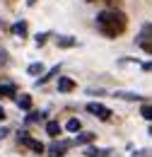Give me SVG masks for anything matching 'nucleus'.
<instances>
[{"label": "nucleus", "instance_id": "obj_1", "mask_svg": "<svg viewBox=\"0 0 152 157\" xmlns=\"http://www.w3.org/2000/svg\"><path fill=\"white\" fill-rule=\"evenodd\" d=\"M94 22H97V32H99L101 36H106V39H116V36H121V34L128 29L126 12H121V10H116V7L101 10V12L97 15Z\"/></svg>", "mask_w": 152, "mask_h": 157}, {"label": "nucleus", "instance_id": "obj_2", "mask_svg": "<svg viewBox=\"0 0 152 157\" xmlns=\"http://www.w3.org/2000/svg\"><path fill=\"white\" fill-rule=\"evenodd\" d=\"M17 145L27 147V150H32L34 155H44V152H46L44 143H39L36 138H32L29 133H27V131H19V133H17Z\"/></svg>", "mask_w": 152, "mask_h": 157}, {"label": "nucleus", "instance_id": "obj_3", "mask_svg": "<svg viewBox=\"0 0 152 157\" xmlns=\"http://www.w3.org/2000/svg\"><path fill=\"white\" fill-rule=\"evenodd\" d=\"M135 44H138L145 53H150V56H152V22L142 24V29H140V34H138Z\"/></svg>", "mask_w": 152, "mask_h": 157}, {"label": "nucleus", "instance_id": "obj_4", "mask_svg": "<svg viewBox=\"0 0 152 157\" xmlns=\"http://www.w3.org/2000/svg\"><path fill=\"white\" fill-rule=\"evenodd\" d=\"M85 109H87V114H92V116L99 118V121H111V116H114V111H111L106 104H99V101H89Z\"/></svg>", "mask_w": 152, "mask_h": 157}, {"label": "nucleus", "instance_id": "obj_5", "mask_svg": "<svg viewBox=\"0 0 152 157\" xmlns=\"http://www.w3.org/2000/svg\"><path fill=\"white\" fill-rule=\"evenodd\" d=\"M73 147V140H53L48 147H46V152H48V157H65V152Z\"/></svg>", "mask_w": 152, "mask_h": 157}, {"label": "nucleus", "instance_id": "obj_6", "mask_svg": "<svg viewBox=\"0 0 152 157\" xmlns=\"http://www.w3.org/2000/svg\"><path fill=\"white\" fill-rule=\"evenodd\" d=\"M56 85H58V92H63V94H70V92L77 87V82L73 78H68V75H58Z\"/></svg>", "mask_w": 152, "mask_h": 157}, {"label": "nucleus", "instance_id": "obj_7", "mask_svg": "<svg viewBox=\"0 0 152 157\" xmlns=\"http://www.w3.org/2000/svg\"><path fill=\"white\" fill-rule=\"evenodd\" d=\"M94 140H97V133H92V131H77L73 145H92Z\"/></svg>", "mask_w": 152, "mask_h": 157}, {"label": "nucleus", "instance_id": "obj_8", "mask_svg": "<svg viewBox=\"0 0 152 157\" xmlns=\"http://www.w3.org/2000/svg\"><path fill=\"white\" fill-rule=\"evenodd\" d=\"M53 41H56L58 48H75V46H77V39H75V36H68V34H58Z\"/></svg>", "mask_w": 152, "mask_h": 157}, {"label": "nucleus", "instance_id": "obj_9", "mask_svg": "<svg viewBox=\"0 0 152 157\" xmlns=\"http://www.w3.org/2000/svg\"><path fill=\"white\" fill-rule=\"evenodd\" d=\"M111 155H114V150H101L97 145H87L85 147V157H111Z\"/></svg>", "mask_w": 152, "mask_h": 157}, {"label": "nucleus", "instance_id": "obj_10", "mask_svg": "<svg viewBox=\"0 0 152 157\" xmlns=\"http://www.w3.org/2000/svg\"><path fill=\"white\" fill-rule=\"evenodd\" d=\"M24 123H46V111H36V109H29V114L24 118Z\"/></svg>", "mask_w": 152, "mask_h": 157}, {"label": "nucleus", "instance_id": "obj_11", "mask_svg": "<svg viewBox=\"0 0 152 157\" xmlns=\"http://www.w3.org/2000/svg\"><path fill=\"white\" fill-rule=\"evenodd\" d=\"M114 97L116 99H123V101H145L142 94H138V92H123V90L114 92Z\"/></svg>", "mask_w": 152, "mask_h": 157}, {"label": "nucleus", "instance_id": "obj_12", "mask_svg": "<svg viewBox=\"0 0 152 157\" xmlns=\"http://www.w3.org/2000/svg\"><path fill=\"white\" fill-rule=\"evenodd\" d=\"M60 133H63V126H60L58 121H46V136H51L53 140H56Z\"/></svg>", "mask_w": 152, "mask_h": 157}, {"label": "nucleus", "instance_id": "obj_13", "mask_svg": "<svg viewBox=\"0 0 152 157\" xmlns=\"http://www.w3.org/2000/svg\"><path fill=\"white\" fill-rule=\"evenodd\" d=\"M58 70H60V65H53V68H51V70H46V73H44V75H41V78H36V82H34V85H46V82H48V80H53L58 75Z\"/></svg>", "mask_w": 152, "mask_h": 157}, {"label": "nucleus", "instance_id": "obj_14", "mask_svg": "<svg viewBox=\"0 0 152 157\" xmlns=\"http://www.w3.org/2000/svg\"><path fill=\"white\" fill-rule=\"evenodd\" d=\"M12 32L17 34L19 39H27V34H29V24H27L24 20H19V22H15V24H12Z\"/></svg>", "mask_w": 152, "mask_h": 157}, {"label": "nucleus", "instance_id": "obj_15", "mask_svg": "<svg viewBox=\"0 0 152 157\" xmlns=\"http://www.w3.org/2000/svg\"><path fill=\"white\" fill-rule=\"evenodd\" d=\"M15 101H17V106L22 111H29L32 109V97L29 94H19V97H15Z\"/></svg>", "mask_w": 152, "mask_h": 157}, {"label": "nucleus", "instance_id": "obj_16", "mask_svg": "<svg viewBox=\"0 0 152 157\" xmlns=\"http://www.w3.org/2000/svg\"><path fill=\"white\" fill-rule=\"evenodd\" d=\"M27 73L32 75V78H41L46 70H44V63H29V68H27Z\"/></svg>", "mask_w": 152, "mask_h": 157}, {"label": "nucleus", "instance_id": "obj_17", "mask_svg": "<svg viewBox=\"0 0 152 157\" xmlns=\"http://www.w3.org/2000/svg\"><path fill=\"white\" fill-rule=\"evenodd\" d=\"M0 97H17V87L15 85H0Z\"/></svg>", "mask_w": 152, "mask_h": 157}, {"label": "nucleus", "instance_id": "obj_18", "mask_svg": "<svg viewBox=\"0 0 152 157\" xmlns=\"http://www.w3.org/2000/svg\"><path fill=\"white\" fill-rule=\"evenodd\" d=\"M65 131H68V133H77V131H82V121H80V118H70V121L65 123Z\"/></svg>", "mask_w": 152, "mask_h": 157}, {"label": "nucleus", "instance_id": "obj_19", "mask_svg": "<svg viewBox=\"0 0 152 157\" xmlns=\"http://www.w3.org/2000/svg\"><path fill=\"white\" fill-rule=\"evenodd\" d=\"M51 36H53V34H51V32H41V34H36V46H44V44H46V41L51 39Z\"/></svg>", "mask_w": 152, "mask_h": 157}, {"label": "nucleus", "instance_id": "obj_20", "mask_svg": "<svg viewBox=\"0 0 152 157\" xmlns=\"http://www.w3.org/2000/svg\"><path fill=\"white\" fill-rule=\"evenodd\" d=\"M140 116L152 121V104H142V109H140Z\"/></svg>", "mask_w": 152, "mask_h": 157}, {"label": "nucleus", "instance_id": "obj_21", "mask_svg": "<svg viewBox=\"0 0 152 157\" xmlns=\"http://www.w3.org/2000/svg\"><path fill=\"white\" fill-rule=\"evenodd\" d=\"M104 2H106V5H109V7H116V10H118V7H121V2H123V0H104Z\"/></svg>", "mask_w": 152, "mask_h": 157}, {"label": "nucleus", "instance_id": "obj_22", "mask_svg": "<svg viewBox=\"0 0 152 157\" xmlns=\"http://www.w3.org/2000/svg\"><path fill=\"white\" fill-rule=\"evenodd\" d=\"M152 152L150 150H138V152H133V157H150Z\"/></svg>", "mask_w": 152, "mask_h": 157}, {"label": "nucleus", "instance_id": "obj_23", "mask_svg": "<svg viewBox=\"0 0 152 157\" xmlns=\"http://www.w3.org/2000/svg\"><path fill=\"white\" fill-rule=\"evenodd\" d=\"M5 121H7V111L0 106V123H5Z\"/></svg>", "mask_w": 152, "mask_h": 157}, {"label": "nucleus", "instance_id": "obj_24", "mask_svg": "<svg viewBox=\"0 0 152 157\" xmlns=\"http://www.w3.org/2000/svg\"><path fill=\"white\" fill-rule=\"evenodd\" d=\"M140 68H142V70H152V60H147V63H142Z\"/></svg>", "mask_w": 152, "mask_h": 157}, {"label": "nucleus", "instance_id": "obj_25", "mask_svg": "<svg viewBox=\"0 0 152 157\" xmlns=\"http://www.w3.org/2000/svg\"><path fill=\"white\" fill-rule=\"evenodd\" d=\"M7 133H10V131H7L5 126H0V138H5V136H7Z\"/></svg>", "mask_w": 152, "mask_h": 157}, {"label": "nucleus", "instance_id": "obj_26", "mask_svg": "<svg viewBox=\"0 0 152 157\" xmlns=\"http://www.w3.org/2000/svg\"><path fill=\"white\" fill-rule=\"evenodd\" d=\"M27 5H29V7H34V5H36V0H27Z\"/></svg>", "mask_w": 152, "mask_h": 157}, {"label": "nucleus", "instance_id": "obj_27", "mask_svg": "<svg viewBox=\"0 0 152 157\" xmlns=\"http://www.w3.org/2000/svg\"><path fill=\"white\" fill-rule=\"evenodd\" d=\"M150 136H152V121H150Z\"/></svg>", "mask_w": 152, "mask_h": 157}, {"label": "nucleus", "instance_id": "obj_28", "mask_svg": "<svg viewBox=\"0 0 152 157\" xmlns=\"http://www.w3.org/2000/svg\"><path fill=\"white\" fill-rule=\"evenodd\" d=\"M87 2H97V0H87Z\"/></svg>", "mask_w": 152, "mask_h": 157}]
</instances>
